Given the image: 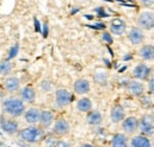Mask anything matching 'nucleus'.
Instances as JSON below:
<instances>
[{"instance_id": "nucleus-12", "label": "nucleus", "mask_w": 154, "mask_h": 147, "mask_svg": "<svg viewBox=\"0 0 154 147\" xmlns=\"http://www.w3.org/2000/svg\"><path fill=\"white\" fill-rule=\"evenodd\" d=\"M74 90L78 95H83V94H87L90 90V83L88 80H84V78H78L77 81H75L74 83Z\"/></svg>"}, {"instance_id": "nucleus-5", "label": "nucleus", "mask_w": 154, "mask_h": 147, "mask_svg": "<svg viewBox=\"0 0 154 147\" xmlns=\"http://www.w3.org/2000/svg\"><path fill=\"white\" fill-rule=\"evenodd\" d=\"M137 24L141 29L152 30L154 27V14L152 12H142L137 18Z\"/></svg>"}, {"instance_id": "nucleus-21", "label": "nucleus", "mask_w": 154, "mask_h": 147, "mask_svg": "<svg viewBox=\"0 0 154 147\" xmlns=\"http://www.w3.org/2000/svg\"><path fill=\"white\" fill-rule=\"evenodd\" d=\"M112 147H129L127 142V138L123 134H115L110 142Z\"/></svg>"}, {"instance_id": "nucleus-17", "label": "nucleus", "mask_w": 154, "mask_h": 147, "mask_svg": "<svg viewBox=\"0 0 154 147\" xmlns=\"http://www.w3.org/2000/svg\"><path fill=\"white\" fill-rule=\"evenodd\" d=\"M128 39L133 44H140L145 39V36H143V32L139 27H133L128 33Z\"/></svg>"}, {"instance_id": "nucleus-20", "label": "nucleus", "mask_w": 154, "mask_h": 147, "mask_svg": "<svg viewBox=\"0 0 154 147\" xmlns=\"http://www.w3.org/2000/svg\"><path fill=\"white\" fill-rule=\"evenodd\" d=\"M87 121L91 126H98L102 122V114L100 111H97V110L90 111L88 114V116H87Z\"/></svg>"}, {"instance_id": "nucleus-19", "label": "nucleus", "mask_w": 154, "mask_h": 147, "mask_svg": "<svg viewBox=\"0 0 154 147\" xmlns=\"http://www.w3.org/2000/svg\"><path fill=\"white\" fill-rule=\"evenodd\" d=\"M131 147H151V141L143 135H137L132 139Z\"/></svg>"}, {"instance_id": "nucleus-29", "label": "nucleus", "mask_w": 154, "mask_h": 147, "mask_svg": "<svg viewBox=\"0 0 154 147\" xmlns=\"http://www.w3.org/2000/svg\"><path fill=\"white\" fill-rule=\"evenodd\" d=\"M51 84H50V82L49 81H43L42 82V84H40V88L43 89V90H45V92H49L50 89H51Z\"/></svg>"}, {"instance_id": "nucleus-18", "label": "nucleus", "mask_w": 154, "mask_h": 147, "mask_svg": "<svg viewBox=\"0 0 154 147\" xmlns=\"http://www.w3.org/2000/svg\"><path fill=\"white\" fill-rule=\"evenodd\" d=\"M127 89H128L129 94H132V95H134V96H140V95L143 92V86H142L140 82L132 81V82L128 83Z\"/></svg>"}, {"instance_id": "nucleus-13", "label": "nucleus", "mask_w": 154, "mask_h": 147, "mask_svg": "<svg viewBox=\"0 0 154 147\" xmlns=\"http://www.w3.org/2000/svg\"><path fill=\"white\" fill-rule=\"evenodd\" d=\"M139 127V121H137V119L134 117V116H128V117H126L125 120H123V124H122V128L125 132H127V133H134L135 130L137 129Z\"/></svg>"}, {"instance_id": "nucleus-37", "label": "nucleus", "mask_w": 154, "mask_h": 147, "mask_svg": "<svg viewBox=\"0 0 154 147\" xmlns=\"http://www.w3.org/2000/svg\"><path fill=\"white\" fill-rule=\"evenodd\" d=\"M0 147H4V142L1 140H0Z\"/></svg>"}, {"instance_id": "nucleus-7", "label": "nucleus", "mask_w": 154, "mask_h": 147, "mask_svg": "<svg viewBox=\"0 0 154 147\" xmlns=\"http://www.w3.org/2000/svg\"><path fill=\"white\" fill-rule=\"evenodd\" d=\"M139 127L142 134L145 135H152L154 133V121L149 115L142 116L141 121L139 122Z\"/></svg>"}, {"instance_id": "nucleus-35", "label": "nucleus", "mask_w": 154, "mask_h": 147, "mask_svg": "<svg viewBox=\"0 0 154 147\" xmlns=\"http://www.w3.org/2000/svg\"><path fill=\"white\" fill-rule=\"evenodd\" d=\"M5 95H6V94H5V90H1V89H0V101H1V102H2V100L5 99Z\"/></svg>"}, {"instance_id": "nucleus-22", "label": "nucleus", "mask_w": 154, "mask_h": 147, "mask_svg": "<svg viewBox=\"0 0 154 147\" xmlns=\"http://www.w3.org/2000/svg\"><path fill=\"white\" fill-rule=\"evenodd\" d=\"M93 108V103L90 101V99L88 97H82L81 100H78L77 102V109L79 111H83V113H88Z\"/></svg>"}, {"instance_id": "nucleus-32", "label": "nucleus", "mask_w": 154, "mask_h": 147, "mask_svg": "<svg viewBox=\"0 0 154 147\" xmlns=\"http://www.w3.org/2000/svg\"><path fill=\"white\" fill-rule=\"evenodd\" d=\"M90 27H93V29H104V27H106V25H104V24H96V25L90 26Z\"/></svg>"}, {"instance_id": "nucleus-10", "label": "nucleus", "mask_w": 154, "mask_h": 147, "mask_svg": "<svg viewBox=\"0 0 154 147\" xmlns=\"http://www.w3.org/2000/svg\"><path fill=\"white\" fill-rule=\"evenodd\" d=\"M70 130V125L65 119H57L54 125V133L56 135H65Z\"/></svg>"}, {"instance_id": "nucleus-3", "label": "nucleus", "mask_w": 154, "mask_h": 147, "mask_svg": "<svg viewBox=\"0 0 154 147\" xmlns=\"http://www.w3.org/2000/svg\"><path fill=\"white\" fill-rule=\"evenodd\" d=\"M19 122L16 119H11V117H0V129L2 132H5L8 135H14L19 132Z\"/></svg>"}, {"instance_id": "nucleus-31", "label": "nucleus", "mask_w": 154, "mask_h": 147, "mask_svg": "<svg viewBox=\"0 0 154 147\" xmlns=\"http://www.w3.org/2000/svg\"><path fill=\"white\" fill-rule=\"evenodd\" d=\"M35 27H36V31H37V32H40V31H42V29H40V24H39V21L37 18H35Z\"/></svg>"}, {"instance_id": "nucleus-6", "label": "nucleus", "mask_w": 154, "mask_h": 147, "mask_svg": "<svg viewBox=\"0 0 154 147\" xmlns=\"http://www.w3.org/2000/svg\"><path fill=\"white\" fill-rule=\"evenodd\" d=\"M2 88L5 92H16L20 89V80L18 76H10L6 77L2 82Z\"/></svg>"}, {"instance_id": "nucleus-23", "label": "nucleus", "mask_w": 154, "mask_h": 147, "mask_svg": "<svg viewBox=\"0 0 154 147\" xmlns=\"http://www.w3.org/2000/svg\"><path fill=\"white\" fill-rule=\"evenodd\" d=\"M140 55L146 61H153L154 59V46L153 45H145L140 50Z\"/></svg>"}, {"instance_id": "nucleus-24", "label": "nucleus", "mask_w": 154, "mask_h": 147, "mask_svg": "<svg viewBox=\"0 0 154 147\" xmlns=\"http://www.w3.org/2000/svg\"><path fill=\"white\" fill-rule=\"evenodd\" d=\"M12 68H13V64H12L11 61H8L7 58L1 59L0 61V76L8 75L12 71Z\"/></svg>"}, {"instance_id": "nucleus-1", "label": "nucleus", "mask_w": 154, "mask_h": 147, "mask_svg": "<svg viewBox=\"0 0 154 147\" xmlns=\"http://www.w3.org/2000/svg\"><path fill=\"white\" fill-rule=\"evenodd\" d=\"M26 110L25 103L16 96H8L5 97L1 102V111L4 115H7L11 119H18L21 115H24Z\"/></svg>"}, {"instance_id": "nucleus-11", "label": "nucleus", "mask_w": 154, "mask_h": 147, "mask_svg": "<svg viewBox=\"0 0 154 147\" xmlns=\"http://www.w3.org/2000/svg\"><path fill=\"white\" fill-rule=\"evenodd\" d=\"M126 23L120 18H114L112 21H110V31L114 35H117V36H121L126 32Z\"/></svg>"}, {"instance_id": "nucleus-30", "label": "nucleus", "mask_w": 154, "mask_h": 147, "mask_svg": "<svg viewBox=\"0 0 154 147\" xmlns=\"http://www.w3.org/2000/svg\"><path fill=\"white\" fill-rule=\"evenodd\" d=\"M95 11H96L97 13H98V16H100V17H107V16H108V14L104 12V10H103L102 7H97Z\"/></svg>"}, {"instance_id": "nucleus-27", "label": "nucleus", "mask_w": 154, "mask_h": 147, "mask_svg": "<svg viewBox=\"0 0 154 147\" xmlns=\"http://www.w3.org/2000/svg\"><path fill=\"white\" fill-rule=\"evenodd\" d=\"M52 147H71V145L68 141H64V140H56V142L54 144Z\"/></svg>"}, {"instance_id": "nucleus-14", "label": "nucleus", "mask_w": 154, "mask_h": 147, "mask_svg": "<svg viewBox=\"0 0 154 147\" xmlns=\"http://www.w3.org/2000/svg\"><path fill=\"white\" fill-rule=\"evenodd\" d=\"M54 122V113L51 110H42L40 111V117H39V124L43 128H48L52 125Z\"/></svg>"}, {"instance_id": "nucleus-15", "label": "nucleus", "mask_w": 154, "mask_h": 147, "mask_svg": "<svg viewBox=\"0 0 154 147\" xmlns=\"http://www.w3.org/2000/svg\"><path fill=\"white\" fill-rule=\"evenodd\" d=\"M149 74H151V69L147 65H145V64L136 65L134 68V70H133V75H134L135 78H137V80H147Z\"/></svg>"}, {"instance_id": "nucleus-25", "label": "nucleus", "mask_w": 154, "mask_h": 147, "mask_svg": "<svg viewBox=\"0 0 154 147\" xmlns=\"http://www.w3.org/2000/svg\"><path fill=\"white\" fill-rule=\"evenodd\" d=\"M18 52H19V44H17V43H16V44H13V45L10 48L7 59H8V61L13 59L14 57H17V56H18Z\"/></svg>"}, {"instance_id": "nucleus-26", "label": "nucleus", "mask_w": 154, "mask_h": 147, "mask_svg": "<svg viewBox=\"0 0 154 147\" xmlns=\"http://www.w3.org/2000/svg\"><path fill=\"white\" fill-rule=\"evenodd\" d=\"M95 81H96L97 83H100V84L106 83V81H107V74L102 73V71L97 73L96 75H95Z\"/></svg>"}, {"instance_id": "nucleus-16", "label": "nucleus", "mask_w": 154, "mask_h": 147, "mask_svg": "<svg viewBox=\"0 0 154 147\" xmlns=\"http://www.w3.org/2000/svg\"><path fill=\"white\" fill-rule=\"evenodd\" d=\"M125 115H126V113H125V109H123V107L121 105H116L110 110V119L115 124L120 122V121H123L125 120Z\"/></svg>"}, {"instance_id": "nucleus-28", "label": "nucleus", "mask_w": 154, "mask_h": 147, "mask_svg": "<svg viewBox=\"0 0 154 147\" xmlns=\"http://www.w3.org/2000/svg\"><path fill=\"white\" fill-rule=\"evenodd\" d=\"M102 39H103L107 44H112V43H113V37L110 36L109 32H104V33L102 35Z\"/></svg>"}, {"instance_id": "nucleus-9", "label": "nucleus", "mask_w": 154, "mask_h": 147, "mask_svg": "<svg viewBox=\"0 0 154 147\" xmlns=\"http://www.w3.org/2000/svg\"><path fill=\"white\" fill-rule=\"evenodd\" d=\"M19 99L23 102L32 103L36 100V92L31 86H25L19 90Z\"/></svg>"}, {"instance_id": "nucleus-8", "label": "nucleus", "mask_w": 154, "mask_h": 147, "mask_svg": "<svg viewBox=\"0 0 154 147\" xmlns=\"http://www.w3.org/2000/svg\"><path fill=\"white\" fill-rule=\"evenodd\" d=\"M40 111L42 110L36 108V107H31L27 110H25L24 113V119L25 121L31 125V126H35L37 122H39V117H40Z\"/></svg>"}, {"instance_id": "nucleus-34", "label": "nucleus", "mask_w": 154, "mask_h": 147, "mask_svg": "<svg viewBox=\"0 0 154 147\" xmlns=\"http://www.w3.org/2000/svg\"><path fill=\"white\" fill-rule=\"evenodd\" d=\"M149 90L154 94V80H152V81L149 82Z\"/></svg>"}, {"instance_id": "nucleus-33", "label": "nucleus", "mask_w": 154, "mask_h": 147, "mask_svg": "<svg viewBox=\"0 0 154 147\" xmlns=\"http://www.w3.org/2000/svg\"><path fill=\"white\" fill-rule=\"evenodd\" d=\"M48 32H49V27H48V25L45 24V25H44V31H43V36L46 37V36H48Z\"/></svg>"}, {"instance_id": "nucleus-4", "label": "nucleus", "mask_w": 154, "mask_h": 147, "mask_svg": "<svg viewBox=\"0 0 154 147\" xmlns=\"http://www.w3.org/2000/svg\"><path fill=\"white\" fill-rule=\"evenodd\" d=\"M74 101V94L66 89H58L56 92V103L59 107H65Z\"/></svg>"}, {"instance_id": "nucleus-2", "label": "nucleus", "mask_w": 154, "mask_h": 147, "mask_svg": "<svg viewBox=\"0 0 154 147\" xmlns=\"http://www.w3.org/2000/svg\"><path fill=\"white\" fill-rule=\"evenodd\" d=\"M17 135L24 142L36 144V142H39L40 140L44 139V130L37 126H29V127L19 129Z\"/></svg>"}, {"instance_id": "nucleus-36", "label": "nucleus", "mask_w": 154, "mask_h": 147, "mask_svg": "<svg viewBox=\"0 0 154 147\" xmlns=\"http://www.w3.org/2000/svg\"><path fill=\"white\" fill-rule=\"evenodd\" d=\"M79 147H94V146L90 145V144H83V145H81Z\"/></svg>"}]
</instances>
